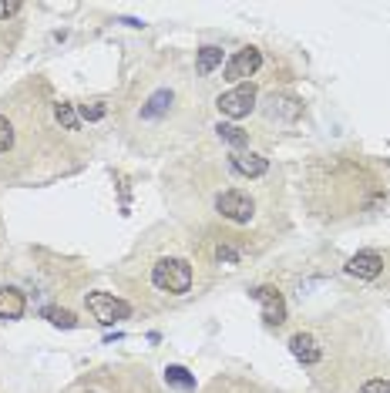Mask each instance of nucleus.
Masks as SVG:
<instances>
[{"label":"nucleus","mask_w":390,"mask_h":393,"mask_svg":"<svg viewBox=\"0 0 390 393\" xmlns=\"http://www.w3.org/2000/svg\"><path fill=\"white\" fill-rule=\"evenodd\" d=\"M78 114L84 118V121H101L104 114H108V108H104L101 101H91V104H81Z\"/></svg>","instance_id":"a211bd4d"},{"label":"nucleus","mask_w":390,"mask_h":393,"mask_svg":"<svg viewBox=\"0 0 390 393\" xmlns=\"http://www.w3.org/2000/svg\"><path fill=\"white\" fill-rule=\"evenodd\" d=\"M165 383H169V387H175V390L195 393V373H192V370H185V367H179V363L165 367Z\"/></svg>","instance_id":"f8f14e48"},{"label":"nucleus","mask_w":390,"mask_h":393,"mask_svg":"<svg viewBox=\"0 0 390 393\" xmlns=\"http://www.w3.org/2000/svg\"><path fill=\"white\" fill-rule=\"evenodd\" d=\"M222 48H216V44H206V48H199V61H195V67H199V74H212L216 67L222 64Z\"/></svg>","instance_id":"ddd939ff"},{"label":"nucleus","mask_w":390,"mask_h":393,"mask_svg":"<svg viewBox=\"0 0 390 393\" xmlns=\"http://www.w3.org/2000/svg\"><path fill=\"white\" fill-rule=\"evenodd\" d=\"M262 64V54L256 48H243V51H235L229 61H225V81H235V84H246V77H252L260 71Z\"/></svg>","instance_id":"39448f33"},{"label":"nucleus","mask_w":390,"mask_h":393,"mask_svg":"<svg viewBox=\"0 0 390 393\" xmlns=\"http://www.w3.org/2000/svg\"><path fill=\"white\" fill-rule=\"evenodd\" d=\"M84 306L101 326H115L118 319H128L131 316V306L125 299H118L115 292H88L84 296Z\"/></svg>","instance_id":"f03ea898"},{"label":"nucleus","mask_w":390,"mask_h":393,"mask_svg":"<svg viewBox=\"0 0 390 393\" xmlns=\"http://www.w3.org/2000/svg\"><path fill=\"white\" fill-rule=\"evenodd\" d=\"M17 11H21V4H17V0H0V21L13 17Z\"/></svg>","instance_id":"412c9836"},{"label":"nucleus","mask_w":390,"mask_h":393,"mask_svg":"<svg viewBox=\"0 0 390 393\" xmlns=\"http://www.w3.org/2000/svg\"><path fill=\"white\" fill-rule=\"evenodd\" d=\"M216 209H219L222 218H229V222H249L252 218V212H256V202L249 199L246 192H222L219 199H216Z\"/></svg>","instance_id":"20e7f679"},{"label":"nucleus","mask_w":390,"mask_h":393,"mask_svg":"<svg viewBox=\"0 0 390 393\" xmlns=\"http://www.w3.org/2000/svg\"><path fill=\"white\" fill-rule=\"evenodd\" d=\"M54 121L65 128V131H78L81 114L74 111V104H54Z\"/></svg>","instance_id":"dca6fc26"},{"label":"nucleus","mask_w":390,"mask_h":393,"mask_svg":"<svg viewBox=\"0 0 390 393\" xmlns=\"http://www.w3.org/2000/svg\"><path fill=\"white\" fill-rule=\"evenodd\" d=\"M40 316L48 319L51 326H57V330H74V326H78V316L67 313V309H57V306H44Z\"/></svg>","instance_id":"4468645a"},{"label":"nucleus","mask_w":390,"mask_h":393,"mask_svg":"<svg viewBox=\"0 0 390 393\" xmlns=\"http://www.w3.org/2000/svg\"><path fill=\"white\" fill-rule=\"evenodd\" d=\"M229 165L239 172V175H246V178H260L269 172V162L262 158V155L256 152H233L229 155Z\"/></svg>","instance_id":"1a4fd4ad"},{"label":"nucleus","mask_w":390,"mask_h":393,"mask_svg":"<svg viewBox=\"0 0 390 393\" xmlns=\"http://www.w3.org/2000/svg\"><path fill=\"white\" fill-rule=\"evenodd\" d=\"M11 145H13V125L0 114V152H11Z\"/></svg>","instance_id":"6ab92c4d"},{"label":"nucleus","mask_w":390,"mask_h":393,"mask_svg":"<svg viewBox=\"0 0 390 393\" xmlns=\"http://www.w3.org/2000/svg\"><path fill=\"white\" fill-rule=\"evenodd\" d=\"M216 131H219V138L225 141V145H233V148H246L249 145V131H243L239 125H225V121H222Z\"/></svg>","instance_id":"f3484780"},{"label":"nucleus","mask_w":390,"mask_h":393,"mask_svg":"<svg viewBox=\"0 0 390 393\" xmlns=\"http://www.w3.org/2000/svg\"><path fill=\"white\" fill-rule=\"evenodd\" d=\"M216 255H219V259H225V262H235V259H239V255H235L233 249H225V245H219V249H216Z\"/></svg>","instance_id":"4be33fe9"},{"label":"nucleus","mask_w":390,"mask_h":393,"mask_svg":"<svg viewBox=\"0 0 390 393\" xmlns=\"http://www.w3.org/2000/svg\"><path fill=\"white\" fill-rule=\"evenodd\" d=\"M347 272L350 276H357V279H377L380 272H384V259H380L377 253H357L350 255V262H347Z\"/></svg>","instance_id":"0eeeda50"},{"label":"nucleus","mask_w":390,"mask_h":393,"mask_svg":"<svg viewBox=\"0 0 390 393\" xmlns=\"http://www.w3.org/2000/svg\"><path fill=\"white\" fill-rule=\"evenodd\" d=\"M216 108H219L222 118H233V121H239V118H246L252 108H256V84H235L233 91H225V94H219L216 98Z\"/></svg>","instance_id":"7ed1b4c3"},{"label":"nucleus","mask_w":390,"mask_h":393,"mask_svg":"<svg viewBox=\"0 0 390 393\" xmlns=\"http://www.w3.org/2000/svg\"><path fill=\"white\" fill-rule=\"evenodd\" d=\"M152 282L162 292L182 296V292L192 289V266L185 259H158L155 269H152Z\"/></svg>","instance_id":"f257e3e1"},{"label":"nucleus","mask_w":390,"mask_h":393,"mask_svg":"<svg viewBox=\"0 0 390 393\" xmlns=\"http://www.w3.org/2000/svg\"><path fill=\"white\" fill-rule=\"evenodd\" d=\"M27 309V299L21 289H0V319H21Z\"/></svg>","instance_id":"9b49d317"},{"label":"nucleus","mask_w":390,"mask_h":393,"mask_svg":"<svg viewBox=\"0 0 390 393\" xmlns=\"http://www.w3.org/2000/svg\"><path fill=\"white\" fill-rule=\"evenodd\" d=\"M289 353L296 356L303 367H313V363H320L323 350H320V343L313 340L310 333H296V336H289Z\"/></svg>","instance_id":"6e6552de"},{"label":"nucleus","mask_w":390,"mask_h":393,"mask_svg":"<svg viewBox=\"0 0 390 393\" xmlns=\"http://www.w3.org/2000/svg\"><path fill=\"white\" fill-rule=\"evenodd\" d=\"M169 104H172V91H155L152 98H148V104L142 108V118H162V114L169 111Z\"/></svg>","instance_id":"2eb2a0df"},{"label":"nucleus","mask_w":390,"mask_h":393,"mask_svg":"<svg viewBox=\"0 0 390 393\" xmlns=\"http://www.w3.org/2000/svg\"><path fill=\"white\" fill-rule=\"evenodd\" d=\"M360 393H390V380H370L360 387Z\"/></svg>","instance_id":"aec40b11"},{"label":"nucleus","mask_w":390,"mask_h":393,"mask_svg":"<svg viewBox=\"0 0 390 393\" xmlns=\"http://www.w3.org/2000/svg\"><path fill=\"white\" fill-rule=\"evenodd\" d=\"M249 296L262 306V319H266L269 326H279V323L286 319V299H283V292L276 289V286H256Z\"/></svg>","instance_id":"423d86ee"},{"label":"nucleus","mask_w":390,"mask_h":393,"mask_svg":"<svg viewBox=\"0 0 390 393\" xmlns=\"http://www.w3.org/2000/svg\"><path fill=\"white\" fill-rule=\"evenodd\" d=\"M266 114L269 118H283V121H296L303 114V104L296 98H286V94H269L266 98Z\"/></svg>","instance_id":"9d476101"}]
</instances>
